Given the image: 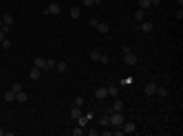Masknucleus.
<instances>
[{
	"label": "nucleus",
	"mask_w": 183,
	"mask_h": 136,
	"mask_svg": "<svg viewBox=\"0 0 183 136\" xmlns=\"http://www.w3.org/2000/svg\"><path fill=\"white\" fill-rule=\"evenodd\" d=\"M122 122H124V114L122 112H110V124L114 128H120Z\"/></svg>",
	"instance_id": "f257e3e1"
},
{
	"label": "nucleus",
	"mask_w": 183,
	"mask_h": 136,
	"mask_svg": "<svg viewBox=\"0 0 183 136\" xmlns=\"http://www.w3.org/2000/svg\"><path fill=\"white\" fill-rule=\"evenodd\" d=\"M61 12V6H59V2H51V4H49L47 8H45V14H53V16H57V14Z\"/></svg>",
	"instance_id": "f03ea898"
},
{
	"label": "nucleus",
	"mask_w": 183,
	"mask_h": 136,
	"mask_svg": "<svg viewBox=\"0 0 183 136\" xmlns=\"http://www.w3.org/2000/svg\"><path fill=\"white\" fill-rule=\"evenodd\" d=\"M136 61H138V59H136V55L132 53V51H130V53H124V65H136Z\"/></svg>",
	"instance_id": "7ed1b4c3"
},
{
	"label": "nucleus",
	"mask_w": 183,
	"mask_h": 136,
	"mask_svg": "<svg viewBox=\"0 0 183 136\" xmlns=\"http://www.w3.org/2000/svg\"><path fill=\"white\" fill-rule=\"evenodd\" d=\"M155 91H157V83H147L144 85V95H155Z\"/></svg>",
	"instance_id": "20e7f679"
},
{
	"label": "nucleus",
	"mask_w": 183,
	"mask_h": 136,
	"mask_svg": "<svg viewBox=\"0 0 183 136\" xmlns=\"http://www.w3.org/2000/svg\"><path fill=\"white\" fill-rule=\"evenodd\" d=\"M122 110H124V102H122V100H114V104H112L110 112H122Z\"/></svg>",
	"instance_id": "39448f33"
},
{
	"label": "nucleus",
	"mask_w": 183,
	"mask_h": 136,
	"mask_svg": "<svg viewBox=\"0 0 183 136\" xmlns=\"http://www.w3.org/2000/svg\"><path fill=\"white\" fill-rule=\"evenodd\" d=\"M122 132H124V134H130V132H134V124L132 122H122Z\"/></svg>",
	"instance_id": "423d86ee"
},
{
	"label": "nucleus",
	"mask_w": 183,
	"mask_h": 136,
	"mask_svg": "<svg viewBox=\"0 0 183 136\" xmlns=\"http://www.w3.org/2000/svg\"><path fill=\"white\" fill-rule=\"evenodd\" d=\"M96 28H98V33H102V35L110 33V27H108V22H98V25H96Z\"/></svg>",
	"instance_id": "0eeeda50"
},
{
	"label": "nucleus",
	"mask_w": 183,
	"mask_h": 136,
	"mask_svg": "<svg viewBox=\"0 0 183 136\" xmlns=\"http://www.w3.org/2000/svg\"><path fill=\"white\" fill-rule=\"evenodd\" d=\"M55 69L59 71V73H67V69H69V65L65 61H57V65H55Z\"/></svg>",
	"instance_id": "6e6552de"
},
{
	"label": "nucleus",
	"mask_w": 183,
	"mask_h": 136,
	"mask_svg": "<svg viewBox=\"0 0 183 136\" xmlns=\"http://www.w3.org/2000/svg\"><path fill=\"white\" fill-rule=\"evenodd\" d=\"M33 67L41 69V71H43V69H47V67H45V59H43V57H37V59L33 61Z\"/></svg>",
	"instance_id": "1a4fd4ad"
},
{
	"label": "nucleus",
	"mask_w": 183,
	"mask_h": 136,
	"mask_svg": "<svg viewBox=\"0 0 183 136\" xmlns=\"http://www.w3.org/2000/svg\"><path fill=\"white\" fill-rule=\"evenodd\" d=\"M96 98H98V100L108 98V89H106V88H98V89H96Z\"/></svg>",
	"instance_id": "9d476101"
},
{
	"label": "nucleus",
	"mask_w": 183,
	"mask_h": 136,
	"mask_svg": "<svg viewBox=\"0 0 183 136\" xmlns=\"http://www.w3.org/2000/svg\"><path fill=\"white\" fill-rule=\"evenodd\" d=\"M138 28H141L142 33H151V31H153V22H149V21L144 22V21H142V22H141V27H138Z\"/></svg>",
	"instance_id": "9b49d317"
},
{
	"label": "nucleus",
	"mask_w": 183,
	"mask_h": 136,
	"mask_svg": "<svg viewBox=\"0 0 183 136\" xmlns=\"http://www.w3.org/2000/svg\"><path fill=\"white\" fill-rule=\"evenodd\" d=\"M29 77H31V81H37V79L41 77V69L33 67V69H31V73H29Z\"/></svg>",
	"instance_id": "f8f14e48"
},
{
	"label": "nucleus",
	"mask_w": 183,
	"mask_h": 136,
	"mask_svg": "<svg viewBox=\"0 0 183 136\" xmlns=\"http://www.w3.org/2000/svg\"><path fill=\"white\" fill-rule=\"evenodd\" d=\"M14 100H16V102H20V104H22V102H27V100H29V95L25 94L22 89H20V91H16V98H14Z\"/></svg>",
	"instance_id": "ddd939ff"
},
{
	"label": "nucleus",
	"mask_w": 183,
	"mask_h": 136,
	"mask_svg": "<svg viewBox=\"0 0 183 136\" xmlns=\"http://www.w3.org/2000/svg\"><path fill=\"white\" fill-rule=\"evenodd\" d=\"M69 116H71L73 120H77V118H80V116H81V108H77V106H73V108H71V112H69Z\"/></svg>",
	"instance_id": "4468645a"
},
{
	"label": "nucleus",
	"mask_w": 183,
	"mask_h": 136,
	"mask_svg": "<svg viewBox=\"0 0 183 136\" xmlns=\"http://www.w3.org/2000/svg\"><path fill=\"white\" fill-rule=\"evenodd\" d=\"M151 6H153L151 0H138V8H141V10H149Z\"/></svg>",
	"instance_id": "2eb2a0df"
},
{
	"label": "nucleus",
	"mask_w": 183,
	"mask_h": 136,
	"mask_svg": "<svg viewBox=\"0 0 183 136\" xmlns=\"http://www.w3.org/2000/svg\"><path fill=\"white\" fill-rule=\"evenodd\" d=\"M80 14H81L80 6H71V10H69V16L71 18H80Z\"/></svg>",
	"instance_id": "dca6fc26"
},
{
	"label": "nucleus",
	"mask_w": 183,
	"mask_h": 136,
	"mask_svg": "<svg viewBox=\"0 0 183 136\" xmlns=\"http://www.w3.org/2000/svg\"><path fill=\"white\" fill-rule=\"evenodd\" d=\"M132 16H134V21H136V22H142V21H144V10H141V8H138V10H136Z\"/></svg>",
	"instance_id": "f3484780"
},
{
	"label": "nucleus",
	"mask_w": 183,
	"mask_h": 136,
	"mask_svg": "<svg viewBox=\"0 0 183 136\" xmlns=\"http://www.w3.org/2000/svg\"><path fill=\"white\" fill-rule=\"evenodd\" d=\"M2 22H4V25H8V27H12L14 16H12V14H4V16H2Z\"/></svg>",
	"instance_id": "a211bd4d"
},
{
	"label": "nucleus",
	"mask_w": 183,
	"mask_h": 136,
	"mask_svg": "<svg viewBox=\"0 0 183 136\" xmlns=\"http://www.w3.org/2000/svg\"><path fill=\"white\" fill-rule=\"evenodd\" d=\"M14 98H16V94H14L12 89H8L6 94H4V102H14Z\"/></svg>",
	"instance_id": "6ab92c4d"
},
{
	"label": "nucleus",
	"mask_w": 183,
	"mask_h": 136,
	"mask_svg": "<svg viewBox=\"0 0 183 136\" xmlns=\"http://www.w3.org/2000/svg\"><path fill=\"white\" fill-rule=\"evenodd\" d=\"M110 124V114H102L100 116V126H108Z\"/></svg>",
	"instance_id": "aec40b11"
},
{
	"label": "nucleus",
	"mask_w": 183,
	"mask_h": 136,
	"mask_svg": "<svg viewBox=\"0 0 183 136\" xmlns=\"http://www.w3.org/2000/svg\"><path fill=\"white\" fill-rule=\"evenodd\" d=\"M55 65H57V61H55V59H51V57H49V59H45V67H47V69H55Z\"/></svg>",
	"instance_id": "412c9836"
},
{
	"label": "nucleus",
	"mask_w": 183,
	"mask_h": 136,
	"mask_svg": "<svg viewBox=\"0 0 183 136\" xmlns=\"http://www.w3.org/2000/svg\"><path fill=\"white\" fill-rule=\"evenodd\" d=\"M106 89H108L110 98H116V95H118V88H116V85H110V88H106Z\"/></svg>",
	"instance_id": "4be33fe9"
},
{
	"label": "nucleus",
	"mask_w": 183,
	"mask_h": 136,
	"mask_svg": "<svg viewBox=\"0 0 183 136\" xmlns=\"http://www.w3.org/2000/svg\"><path fill=\"white\" fill-rule=\"evenodd\" d=\"M90 57H92V59H94V61H100L102 53H100V51H98V49H94V51H92V53H90Z\"/></svg>",
	"instance_id": "5701e85b"
},
{
	"label": "nucleus",
	"mask_w": 183,
	"mask_h": 136,
	"mask_svg": "<svg viewBox=\"0 0 183 136\" xmlns=\"http://www.w3.org/2000/svg\"><path fill=\"white\" fill-rule=\"evenodd\" d=\"M157 95H159V98H167V89L165 88H159V85H157V91H155Z\"/></svg>",
	"instance_id": "b1692460"
},
{
	"label": "nucleus",
	"mask_w": 183,
	"mask_h": 136,
	"mask_svg": "<svg viewBox=\"0 0 183 136\" xmlns=\"http://www.w3.org/2000/svg\"><path fill=\"white\" fill-rule=\"evenodd\" d=\"M132 81H134L132 77H122V79H120V83H122V85H130Z\"/></svg>",
	"instance_id": "393cba45"
},
{
	"label": "nucleus",
	"mask_w": 183,
	"mask_h": 136,
	"mask_svg": "<svg viewBox=\"0 0 183 136\" xmlns=\"http://www.w3.org/2000/svg\"><path fill=\"white\" fill-rule=\"evenodd\" d=\"M71 134H73V136H81V134H83V126H80V128L71 130Z\"/></svg>",
	"instance_id": "a878e982"
},
{
	"label": "nucleus",
	"mask_w": 183,
	"mask_h": 136,
	"mask_svg": "<svg viewBox=\"0 0 183 136\" xmlns=\"http://www.w3.org/2000/svg\"><path fill=\"white\" fill-rule=\"evenodd\" d=\"M77 124H80V126H86V124H88V118H86V116H80V118H77Z\"/></svg>",
	"instance_id": "bb28decb"
},
{
	"label": "nucleus",
	"mask_w": 183,
	"mask_h": 136,
	"mask_svg": "<svg viewBox=\"0 0 183 136\" xmlns=\"http://www.w3.org/2000/svg\"><path fill=\"white\" fill-rule=\"evenodd\" d=\"M73 106L81 108V106H83V98H75V100H73Z\"/></svg>",
	"instance_id": "cd10ccee"
},
{
	"label": "nucleus",
	"mask_w": 183,
	"mask_h": 136,
	"mask_svg": "<svg viewBox=\"0 0 183 136\" xmlns=\"http://www.w3.org/2000/svg\"><path fill=\"white\" fill-rule=\"evenodd\" d=\"M12 47V43L8 41V39H4V41H2V49H10Z\"/></svg>",
	"instance_id": "c85d7f7f"
},
{
	"label": "nucleus",
	"mask_w": 183,
	"mask_h": 136,
	"mask_svg": "<svg viewBox=\"0 0 183 136\" xmlns=\"http://www.w3.org/2000/svg\"><path fill=\"white\" fill-rule=\"evenodd\" d=\"M83 2V6H94L96 4V0H81Z\"/></svg>",
	"instance_id": "c756f323"
},
{
	"label": "nucleus",
	"mask_w": 183,
	"mask_h": 136,
	"mask_svg": "<svg viewBox=\"0 0 183 136\" xmlns=\"http://www.w3.org/2000/svg\"><path fill=\"white\" fill-rule=\"evenodd\" d=\"M10 89H12L14 94H16V91H20V89H22V85H20V83H14V85H12Z\"/></svg>",
	"instance_id": "7c9ffc66"
},
{
	"label": "nucleus",
	"mask_w": 183,
	"mask_h": 136,
	"mask_svg": "<svg viewBox=\"0 0 183 136\" xmlns=\"http://www.w3.org/2000/svg\"><path fill=\"white\" fill-rule=\"evenodd\" d=\"M175 16H177V18H179V21H181V18H183V10H181V8H177V12H175Z\"/></svg>",
	"instance_id": "2f4dec72"
},
{
	"label": "nucleus",
	"mask_w": 183,
	"mask_h": 136,
	"mask_svg": "<svg viewBox=\"0 0 183 136\" xmlns=\"http://www.w3.org/2000/svg\"><path fill=\"white\" fill-rule=\"evenodd\" d=\"M108 61H110L108 55H102V57H100V63H108Z\"/></svg>",
	"instance_id": "473e14b6"
},
{
	"label": "nucleus",
	"mask_w": 183,
	"mask_h": 136,
	"mask_svg": "<svg viewBox=\"0 0 183 136\" xmlns=\"http://www.w3.org/2000/svg\"><path fill=\"white\" fill-rule=\"evenodd\" d=\"M98 25V18H90V27H96Z\"/></svg>",
	"instance_id": "72a5a7b5"
},
{
	"label": "nucleus",
	"mask_w": 183,
	"mask_h": 136,
	"mask_svg": "<svg viewBox=\"0 0 183 136\" xmlns=\"http://www.w3.org/2000/svg\"><path fill=\"white\" fill-rule=\"evenodd\" d=\"M4 39H6V35H4V33H2V31H0V43L4 41Z\"/></svg>",
	"instance_id": "f704fd0d"
},
{
	"label": "nucleus",
	"mask_w": 183,
	"mask_h": 136,
	"mask_svg": "<svg viewBox=\"0 0 183 136\" xmlns=\"http://www.w3.org/2000/svg\"><path fill=\"white\" fill-rule=\"evenodd\" d=\"M151 4H161V0H151Z\"/></svg>",
	"instance_id": "c9c22d12"
},
{
	"label": "nucleus",
	"mask_w": 183,
	"mask_h": 136,
	"mask_svg": "<svg viewBox=\"0 0 183 136\" xmlns=\"http://www.w3.org/2000/svg\"><path fill=\"white\" fill-rule=\"evenodd\" d=\"M177 6H179V8L183 6V0H177Z\"/></svg>",
	"instance_id": "e433bc0d"
},
{
	"label": "nucleus",
	"mask_w": 183,
	"mask_h": 136,
	"mask_svg": "<svg viewBox=\"0 0 183 136\" xmlns=\"http://www.w3.org/2000/svg\"><path fill=\"white\" fill-rule=\"evenodd\" d=\"M4 132H6V130H2V128H0V136H4Z\"/></svg>",
	"instance_id": "4c0bfd02"
},
{
	"label": "nucleus",
	"mask_w": 183,
	"mask_h": 136,
	"mask_svg": "<svg viewBox=\"0 0 183 136\" xmlns=\"http://www.w3.org/2000/svg\"><path fill=\"white\" fill-rule=\"evenodd\" d=\"M2 25H4V22H2V16H0V27H2Z\"/></svg>",
	"instance_id": "58836bf2"
},
{
	"label": "nucleus",
	"mask_w": 183,
	"mask_h": 136,
	"mask_svg": "<svg viewBox=\"0 0 183 136\" xmlns=\"http://www.w3.org/2000/svg\"><path fill=\"white\" fill-rule=\"evenodd\" d=\"M96 2H100V0H96Z\"/></svg>",
	"instance_id": "ea45409f"
}]
</instances>
